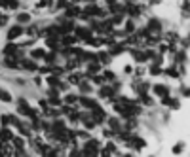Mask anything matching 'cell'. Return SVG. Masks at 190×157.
Masks as SVG:
<instances>
[{
  "mask_svg": "<svg viewBox=\"0 0 190 157\" xmlns=\"http://www.w3.org/2000/svg\"><path fill=\"white\" fill-rule=\"evenodd\" d=\"M13 142H15V146H17V148H23V140H21V138H15Z\"/></svg>",
  "mask_w": 190,
  "mask_h": 157,
  "instance_id": "obj_26",
  "label": "cell"
},
{
  "mask_svg": "<svg viewBox=\"0 0 190 157\" xmlns=\"http://www.w3.org/2000/svg\"><path fill=\"white\" fill-rule=\"evenodd\" d=\"M21 32H23V30H21V27H13V28H10V32H8V38H10V40H13V38H17Z\"/></svg>",
  "mask_w": 190,
  "mask_h": 157,
  "instance_id": "obj_9",
  "label": "cell"
},
{
  "mask_svg": "<svg viewBox=\"0 0 190 157\" xmlns=\"http://www.w3.org/2000/svg\"><path fill=\"white\" fill-rule=\"evenodd\" d=\"M0 101H4V102H10V101H12L10 93H8V91H4V89H0Z\"/></svg>",
  "mask_w": 190,
  "mask_h": 157,
  "instance_id": "obj_14",
  "label": "cell"
},
{
  "mask_svg": "<svg viewBox=\"0 0 190 157\" xmlns=\"http://www.w3.org/2000/svg\"><path fill=\"white\" fill-rule=\"evenodd\" d=\"M165 40L171 42V44H175V42H179V36H177L175 32H167V34H165Z\"/></svg>",
  "mask_w": 190,
  "mask_h": 157,
  "instance_id": "obj_15",
  "label": "cell"
},
{
  "mask_svg": "<svg viewBox=\"0 0 190 157\" xmlns=\"http://www.w3.org/2000/svg\"><path fill=\"white\" fill-rule=\"evenodd\" d=\"M23 66H25L27 70H34V62H32V61H27V59H25V61H23Z\"/></svg>",
  "mask_w": 190,
  "mask_h": 157,
  "instance_id": "obj_20",
  "label": "cell"
},
{
  "mask_svg": "<svg viewBox=\"0 0 190 157\" xmlns=\"http://www.w3.org/2000/svg\"><path fill=\"white\" fill-rule=\"evenodd\" d=\"M182 97H190V87H182Z\"/></svg>",
  "mask_w": 190,
  "mask_h": 157,
  "instance_id": "obj_25",
  "label": "cell"
},
{
  "mask_svg": "<svg viewBox=\"0 0 190 157\" xmlns=\"http://www.w3.org/2000/svg\"><path fill=\"white\" fill-rule=\"evenodd\" d=\"M32 57H46V53L42 51V49H34V51H32Z\"/></svg>",
  "mask_w": 190,
  "mask_h": 157,
  "instance_id": "obj_23",
  "label": "cell"
},
{
  "mask_svg": "<svg viewBox=\"0 0 190 157\" xmlns=\"http://www.w3.org/2000/svg\"><path fill=\"white\" fill-rule=\"evenodd\" d=\"M152 91L156 93L158 97H162V98H164V97H169V87H167V85H164V83H156V85L152 87Z\"/></svg>",
  "mask_w": 190,
  "mask_h": 157,
  "instance_id": "obj_1",
  "label": "cell"
},
{
  "mask_svg": "<svg viewBox=\"0 0 190 157\" xmlns=\"http://www.w3.org/2000/svg\"><path fill=\"white\" fill-rule=\"evenodd\" d=\"M8 138H12V133L10 131H4L2 133V140H8Z\"/></svg>",
  "mask_w": 190,
  "mask_h": 157,
  "instance_id": "obj_24",
  "label": "cell"
},
{
  "mask_svg": "<svg viewBox=\"0 0 190 157\" xmlns=\"http://www.w3.org/2000/svg\"><path fill=\"white\" fill-rule=\"evenodd\" d=\"M80 91H82V93H89V91H91V87H89L88 83H82V82H80Z\"/></svg>",
  "mask_w": 190,
  "mask_h": 157,
  "instance_id": "obj_22",
  "label": "cell"
},
{
  "mask_svg": "<svg viewBox=\"0 0 190 157\" xmlns=\"http://www.w3.org/2000/svg\"><path fill=\"white\" fill-rule=\"evenodd\" d=\"M74 40H76V36H65V38H63L61 42H63V44H65V46H68V44H72Z\"/></svg>",
  "mask_w": 190,
  "mask_h": 157,
  "instance_id": "obj_19",
  "label": "cell"
},
{
  "mask_svg": "<svg viewBox=\"0 0 190 157\" xmlns=\"http://www.w3.org/2000/svg\"><path fill=\"white\" fill-rule=\"evenodd\" d=\"M67 15H68V17H76V15H82V11H80L78 6H72V8L67 10Z\"/></svg>",
  "mask_w": 190,
  "mask_h": 157,
  "instance_id": "obj_11",
  "label": "cell"
},
{
  "mask_svg": "<svg viewBox=\"0 0 190 157\" xmlns=\"http://www.w3.org/2000/svg\"><path fill=\"white\" fill-rule=\"evenodd\" d=\"M181 11H182V15H185V17H188V15H190V2H188V0H185V2H182Z\"/></svg>",
  "mask_w": 190,
  "mask_h": 157,
  "instance_id": "obj_12",
  "label": "cell"
},
{
  "mask_svg": "<svg viewBox=\"0 0 190 157\" xmlns=\"http://www.w3.org/2000/svg\"><path fill=\"white\" fill-rule=\"evenodd\" d=\"M164 74H167V76H171V78H179V70L175 68V66H171V68H167V70H164Z\"/></svg>",
  "mask_w": 190,
  "mask_h": 157,
  "instance_id": "obj_13",
  "label": "cell"
},
{
  "mask_svg": "<svg viewBox=\"0 0 190 157\" xmlns=\"http://www.w3.org/2000/svg\"><path fill=\"white\" fill-rule=\"evenodd\" d=\"M108 125H110V129L116 131V133L122 131V121L118 119V117H110V119H108Z\"/></svg>",
  "mask_w": 190,
  "mask_h": 157,
  "instance_id": "obj_6",
  "label": "cell"
},
{
  "mask_svg": "<svg viewBox=\"0 0 190 157\" xmlns=\"http://www.w3.org/2000/svg\"><path fill=\"white\" fill-rule=\"evenodd\" d=\"M133 30H135V23H133V19L125 21V27H124V32L125 34H133Z\"/></svg>",
  "mask_w": 190,
  "mask_h": 157,
  "instance_id": "obj_8",
  "label": "cell"
},
{
  "mask_svg": "<svg viewBox=\"0 0 190 157\" xmlns=\"http://www.w3.org/2000/svg\"><path fill=\"white\" fill-rule=\"evenodd\" d=\"M124 49H125V44H112L108 53H110V57H116V55H122Z\"/></svg>",
  "mask_w": 190,
  "mask_h": 157,
  "instance_id": "obj_4",
  "label": "cell"
},
{
  "mask_svg": "<svg viewBox=\"0 0 190 157\" xmlns=\"http://www.w3.org/2000/svg\"><path fill=\"white\" fill-rule=\"evenodd\" d=\"M80 102H82V106H84V108H89V110L97 108V102L93 101V98H88V97H80Z\"/></svg>",
  "mask_w": 190,
  "mask_h": 157,
  "instance_id": "obj_5",
  "label": "cell"
},
{
  "mask_svg": "<svg viewBox=\"0 0 190 157\" xmlns=\"http://www.w3.org/2000/svg\"><path fill=\"white\" fill-rule=\"evenodd\" d=\"M97 59H99L101 62H105V65H108V62H110V59H112V57H110V53H108V51H101L99 55H97Z\"/></svg>",
  "mask_w": 190,
  "mask_h": 157,
  "instance_id": "obj_7",
  "label": "cell"
},
{
  "mask_svg": "<svg viewBox=\"0 0 190 157\" xmlns=\"http://www.w3.org/2000/svg\"><path fill=\"white\" fill-rule=\"evenodd\" d=\"M182 149H185V144L181 142V144H175V146H173V149H171V152H173L175 155H177V153H181V152H182Z\"/></svg>",
  "mask_w": 190,
  "mask_h": 157,
  "instance_id": "obj_16",
  "label": "cell"
},
{
  "mask_svg": "<svg viewBox=\"0 0 190 157\" xmlns=\"http://www.w3.org/2000/svg\"><path fill=\"white\" fill-rule=\"evenodd\" d=\"M19 21H21V23H25V21H29V15H25V13H23V15H19Z\"/></svg>",
  "mask_w": 190,
  "mask_h": 157,
  "instance_id": "obj_27",
  "label": "cell"
},
{
  "mask_svg": "<svg viewBox=\"0 0 190 157\" xmlns=\"http://www.w3.org/2000/svg\"><path fill=\"white\" fill-rule=\"evenodd\" d=\"M114 93H116V89H114V87H108V85H103V87L99 89V97H101V98H112V97H116Z\"/></svg>",
  "mask_w": 190,
  "mask_h": 157,
  "instance_id": "obj_2",
  "label": "cell"
},
{
  "mask_svg": "<svg viewBox=\"0 0 190 157\" xmlns=\"http://www.w3.org/2000/svg\"><path fill=\"white\" fill-rule=\"evenodd\" d=\"M148 74H150V76H160V74H164V70L160 68V65H152V66L148 68Z\"/></svg>",
  "mask_w": 190,
  "mask_h": 157,
  "instance_id": "obj_10",
  "label": "cell"
},
{
  "mask_svg": "<svg viewBox=\"0 0 190 157\" xmlns=\"http://www.w3.org/2000/svg\"><path fill=\"white\" fill-rule=\"evenodd\" d=\"M65 101H67V104H74L76 101H78V98H76V95H67Z\"/></svg>",
  "mask_w": 190,
  "mask_h": 157,
  "instance_id": "obj_21",
  "label": "cell"
},
{
  "mask_svg": "<svg viewBox=\"0 0 190 157\" xmlns=\"http://www.w3.org/2000/svg\"><path fill=\"white\" fill-rule=\"evenodd\" d=\"M188 2H190V0H188Z\"/></svg>",
  "mask_w": 190,
  "mask_h": 157,
  "instance_id": "obj_28",
  "label": "cell"
},
{
  "mask_svg": "<svg viewBox=\"0 0 190 157\" xmlns=\"http://www.w3.org/2000/svg\"><path fill=\"white\" fill-rule=\"evenodd\" d=\"M6 66H8V68H17L15 59H6Z\"/></svg>",
  "mask_w": 190,
  "mask_h": 157,
  "instance_id": "obj_18",
  "label": "cell"
},
{
  "mask_svg": "<svg viewBox=\"0 0 190 157\" xmlns=\"http://www.w3.org/2000/svg\"><path fill=\"white\" fill-rule=\"evenodd\" d=\"M4 51H6V55H13V53L17 51V47L12 44V46H6V49H4Z\"/></svg>",
  "mask_w": 190,
  "mask_h": 157,
  "instance_id": "obj_17",
  "label": "cell"
},
{
  "mask_svg": "<svg viewBox=\"0 0 190 157\" xmlns=\"http://www.w3.org/2000/svg\"><path fill=\"white\" fill-rule=\"evenodd\" d=\"M74 32H76V38H82V40H88V38H91V28L78 27V28H74Z\"/></svg>",
  "mask_w": 190,
  "mask_h": 157,
  "instance_id": "obj_3",
  "label": "cell"
}]
</instances>
